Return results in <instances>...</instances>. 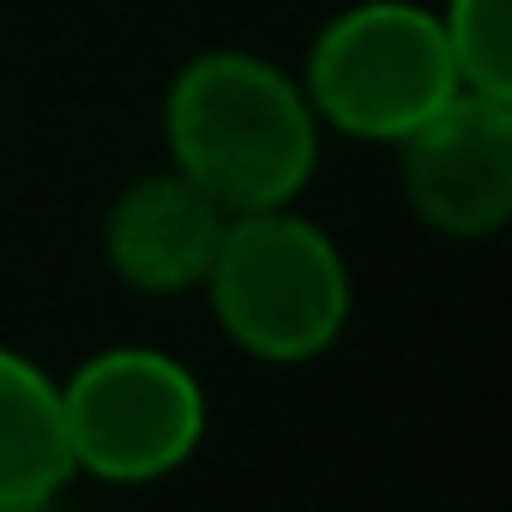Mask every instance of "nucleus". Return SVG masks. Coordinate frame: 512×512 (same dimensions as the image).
Instances as JSON below:
<instances>
[{
  "label": "nucleus",
  "mask_w": 512,
  "mask_h": 512,
  "mask_svg": "<svg viewBox=\"0 0 512 512\" xmlns=\"http://www.w3.org/2000/svg\"><path fill=\"white\" fill-rule=\"evenodd\" d=\"M175 169L229 217L290 205L320 163V115L308 91L247 49L193 55L163 103Z\"/></svg>",
  "instance_id": "f257e3e1"
},
{
  "label": "nucleus",
  "mask_w": 512,
  "mask_h": 512,
  "mask_svg": "<svg viewBox=\"0 0 512 512\" xmlns=\"http://www.w3.org/2000/svg\"><path fill=\"white\" fill-rule=\"evenodd\" d=\"M199 290L211 296L217 326L260 362H308L350 320L338 241L290 205L229 217Z\"/></svg>",
  "instance_id": "f03ea898"
},
{
  "label": "nucleus",
  "mask_w": 512,
  "mask_h": 512,
  "mask_svg": "<svg viewBox=\"0 0 512 512\" xmlns=\"http://www.w3.org/2000/svg\"><path fill=\"white\" fill-rule=\"evenodd\" d=\"M302 91L326 127L398 145L464 85L434 13L404 0H362L320 31Z\"/></svg>",
  "instance_id": "7ed1b4c3"
},
{
  "label": "nucleus",
  "mask_w": 512,
  "mask_h": 512,
  "mask_svg": "<svg viewBox=\"0 0 512 512\" xmlns=\"http://www.w3.org/2000/svg\"><path fill=\"white\" fill-rule=\"evenodd\" d=\"M61 416L73 476L85 470L97 482H157L193 458L205 434V392L175 356L121 344L97 350L73 380H61Z\"/></svg>",
  "instance_id": "20e7f679"
},
{
  "label": "nucleus",
  "mask_w": 512,
  "mask_h": 512,
  "mask_svg": "<svg viewBox=\"0 0 512 512\" xmlns=\"http://www.w3.org/2000/svg\"><path fill=\"white\" fill-rule=\"evenodd\" d=\"M410 211L458 241L494 235L512 217V103L458 91L398 139Z\"/></svg>",
  "instance_id": "39448f33"
},
{
  "label": "nucleus",
  "mask_w": 512,
  "mask_h": 512,
  "mask_svg": "<svg viewBox=\"0 0 512 512\" xmlns=\"http://www.w3.org/2000/svg\"><path fill=\"white\" fill-rule=\"evenodd\" d=\"M229 211L211 205L181 169L145 175L133 181L103 223V253L121 284L145 290V296H175V290H199L217 241H223Z\"/></svg>",
  "instance_id": "423d86ee"
},
{
  "label": "nucleus",
  "mask_w": 512,
  "mask_h": 512,
  "mask_svg": "<svg viewBox=\"0 0 512 512\" xmlns=\"http://www.w3.org/2000/svg\"><path fill=\"white\" fill-rule=\"evenodd\" d=\"M73 482L61 380L0 344V506H43Z\"/></svg>",
  "instance_id": "0eeeda50"
},
{
  "label": "nucleus",
  "mask_w": 512,
  "mask_h": 512,
  "mask_svg": "<svg viewBox=\"0 0 512 512\" xmlns=\"http://www.w3.org/2000/svg\"><path fill=\"white\" fill-rule=\"evenodd\" d=\"M512 0H446L440 37L458 67V85L476 97L512 103Z\"/></svg>",
  "instance_id": "6e6552de"
},
{
  "label": "nucleus",
  "mask_w": 512,
  "mask_h": 512,
  "mask_svg": "<svg viewBox=\"0 0 512 512\" xmlns=\"http://www.w3.org/2000/svg\"><path fill=\"white\" fill-rule=\"evenodd\" d=\"M0 512H55V506L43 500V506H0Z\"/></svg>",
  "instance_id": "1a4fd4ad"
}]
</instances>
